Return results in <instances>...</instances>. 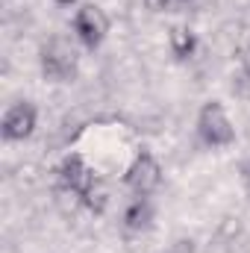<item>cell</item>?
<instances>
[{"instance_id": "obj_1", "label": "cell", "mask_w": 250, "mask_h": 253, "mask_svg": "<svg viewBox=\"0 0 250 253\" xmlns=\"http://www.w3.org/2000/svg\"><path fill=\"white\" fill-rule=\"evenodd\" d=\"M197 135L206 147H230L236 141V126L230 121L224 103L209 100L197 112Z\"/></svg>"}, {"instance_id": "obj_2", "label": "cell", "mask_w": 250, "mask_h": 253, "mask_svg": "<svg viewBox=\"0 0 250 253\" xmlns=\"http://www.w3.org/2000/svg\"><path fill=\"white\" fill-rule=\"evenodd\" d=\"M77 65H80L77 47H74L71 39H65V36H53V39L42 47V74H44V80L68 83V80H74Z\"/></svg>"}, {"instance_id": "obj_3", "label": "cell", "mask_w": 250, "mask_h": 253, "mask_svg": "<svg viewBox=\"0 0 250 253\" xmlns=\"http://www.w3.org/2000/svg\"><path fill=\"white\" fill-rule=\"evenodd\" d=\"M71 30L77 36V42L85 47V50H94L103 44L106 33H109V18L100 6L94 3H85L74 12V21H71Z\"/></svg>"}, {"instance_id": "obj_4", "label": "cell", "mask_w": 250, "mask_h": 253, "mask_svg": "<svg viewBox=\"0 0 250 253\" xmlns=\"http://www.w3.org/2000/svg\"><path fill=\"white\" fill-rule=\"evenodd\" d=\"M159 183H162V165L156 162V156L150 153V150H141L132 162H129V168H126L124 174V186L135 197H150L153 191L159 189Z\"/></svg>"}, {"instance_id": "obj_5", "label": "cell", "mask_w": 250, "mask_h": 253, "mask_svg": "<svg viewBox=\"0 0 250 253\" xmlns=\"http://www.w3.org/2000/svg\"><path fill=\"white\" fill-rule=\"evenodd\" d=\"M39 124V112L30 100H21V103H12L0 121V135L3 141H24L36 132Z\"/></svg>"}, {"instance_id": "obj_6", "label": "cell", "mask_w": 250, "mask_h": 253, "mask_svg": "<svg viewBox=\"0 0 250 253\" xmlns=\"http://www.w3.org/2000/svg\"><path fill=\"white\" fill-rule=\"evenodd\" d=\"M94 183H97L94 171H91L80 156H68V159H62V165L56 168V186H71V189H77V191L85 194Z\"/></svg>"}, {"instance_id": "obj_7", "label": "cell", "mask_w": 250, "mask_h": 253, "mask_svg": "<svg viewBox=\"0 0 250 253\" xmlns=\"http://www.w3.org/2000/svg\"><path fill=\"white\" fill-rule=\"evenodd\" d=\"M153 218H156V212H153L150 197H135L124 209V230H129V233H144V230L153 227Z\"/></svg>"}, {"instance_id": "obj_8", "label": "cell", "mask_w": 250, "mask_h": 253, "mask_svg": "<svg viewBox=\"0 0 250 253\" xmlns=\"http://www.w3.org/2000/svg\"><path fill=\"white\" fill-rule=\"evenodd\" d=\"M168 44H171V53L180 62H186V59L194 56V50H197V36H194V30L188 24H174L168 30Z\"/></svg>"}, {"instance_id": "obj_9", "label": "cell", "mask_w": 250, "mask_h": 253, "mask_svg": "<svg viewBox=\"0 0 250 253\" xmlns=\"http://www.w3.org/2000/svg\"><path fill=\"white\" fill-rule=\"evenodd\" d=\"M53 200H56V206H59V212H62V215H74V212H80V209L85 206L83 191L71 189V186H56Z\"/></svg>"}, {"instance_id": "obj_10", "label": "cell", "mask_w": 250, "mask_h": 253, "mask_svg": "<svg viewBox=\"0 0 250 253\" xmlns=\"http://www.w3.org/2000/svg\"><path fill=\"white\" fill-rule=\"evenodd\" d=\"M83 197H85V209H88V212H94V215H103V212H106V206H109V189H106L100 180L85 191Z\"/></svg>"}, {"instance_id": "obj_11", "label": "cell", "mask_w": 250, "mask_h": 253, "mask_svg": "<svg viewBox=\"0 0 250 253\" xmlns=\"http://www.w3.org/2000/svg\"><path fill=\"white\" fill-rule=\"evenodd\" d=\"M165 253H197V245H194V239H186V236H183V239H174L171 248Z\"/></svg>"}, {"instance_id": "obj_12", "label": "cell", "mask_w": 250, "mask_h": 253, "mask_svg": "<svg viewBox=\"0 0 250 253\" xmlns=\"http://www.w3.org/2000/svg\"><path fill=\"white\" fill-rule=\"evenodd\" d=\"M141 3H144V9H147V12H153V15L171 12V6H174V0H141Z\"/></svg>"}, {"instance_id": "obj_13", "label": "cell", "mask_w": 250, "mask_h": 253, "mask_svg": "<svg viewBox=\"0 0 250 253\" xmlns=\"http://www.w3.org/2000/svg\"><path fill=\"white\" fill-rule=\"evenodd\" d=\"M239 62H242V74H245V80L250 83V44H248V47H242Z\"/></svg>"}, {"instance_id": "obj_14", "label": "cell", "mask_w": 250, "mask_h": 253, "mask_svg": "<svg viewBox=\"0 0 250 253\" xmlns=\"http://www.w3.org/2000/svg\"><path fill=\"white\" fill-rule=\"evenodd\" d=\"M174 6L180 12H186V9H197V0H174Z\"/></svg>"}, {"instance_id": "obj_15", "label": "cell", "mask_w": 250, "mask_h": 253, "mask_svg": "<svg viewBox=\"0 0 250 253\" xmlns=\"http://www.w3.org/2000/svg\"><path fill=\"white\" fill-rule=\"evenodd\" d=\"M242 177H245V186H248V191H250V162L242 168Z\"/></svg>"}, {"instance_id": "obj_16", "label": "cell", "mask_w": 250, "mask_h": 253, "mask_svg": "<svg viewBox=\"0 0 250 253\" xmlns=\"http://www.w3.org/2000/svg\"><path fill=\"white\" fill-rule=\"evenodd\" d=\"M218 0H197V9H209V6H215Z\"/></svg>"}, {"instance_id": "obj_17", "label": "cell", "mask_w": 250, "mask_h": 253, "mask_svg": "<svg viewBox=\"0 0 250 253\" xmlns=\"http://www.w3.org/2000/svg\"><path fill=\"white\" fill-rule=\"evenodd\" d=\"M53 3H59V6H71V3H77V0H53Z\"/></svg>"}]
</instances>
